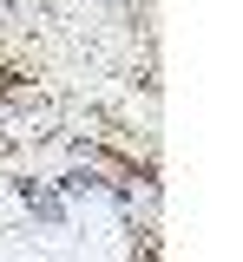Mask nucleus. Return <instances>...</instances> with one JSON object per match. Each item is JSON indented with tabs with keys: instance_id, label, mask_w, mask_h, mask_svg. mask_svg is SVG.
<instances>
[{
	"instance_id": "obj_1",
	"label": "nucleus",
	"mask_w": 243,
	"mask_h": 262,
	"mask_svg": "<svg viewBox=\"0 0 243 262\" xmlns=\"http://www.w3.org/2000/svg\"><path fill=\"white\" fill-rule=\"evenodd\" d=\"M27 203H33V210L46 216V223H59V216H66V210H59V196L46 190V184H27Z\"/></svg>"
},
{
	"instance_id": "obj_2",
	"label": "nucleus",
	"mask_w": 243,
	"mask_h": 262,
	"mask_svg": "<svg viewBox=\"0 0 243 262\" xmlns=\"http://www.w3.org/2000/svg\"><path fill=\"white\" fill-rule=\"evenodd\" d=\"M0 27H13V7H7V0H0Z\"/></svg>"
}]
</instances>
